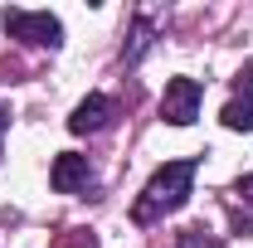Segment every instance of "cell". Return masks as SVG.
Instances as JSON below:
<instances>
[{"label": "cell", "instance_id": "6da1fadb", "mask_svg": "<svg viewBox=\"0 0 253 248\" xmlns=\"http://www.w3.org/2000/svg\"><path fill=\"white\" fill-rule=\"evenodd\" d=\"M190 185H195V161H166L156 175L146 180L131 219H136V224H156V219L175 214V209L190 200Z\"/></svg>", "mask_w": 253, "mask_h": 248}, {"label": "cell", "instance_id": "7a4b0ae2", "mask_svg": "<svg viewBox=\"0 0 253 248\" xmlns=\"http://www.w3.org/2000/svg\"><path fill=\"white\" fill-rule=\"evenodd\" d=\"M5 30H10V39H25V44H39V49L63 44V25L49 10H5Z\"/></svg>", "mask_w": 253, "mask_h": 248}, {"label": "cell", "instance_id": "3957f363", "mask_svg": "<svg viewBox=\"0 0 253 248\" xmlns=\"http://www.w3.org/2000/svg\"><path fill=\"white\" fill-rule=\"evenodd\" d=\"M161 117L170 126H190L200 117V83L195 78H170L166 83V97H161Z\"/></svg>", "mask_w": 253, "mask_h": 248}, {"label": "cell", "instance_id": "277c9868", "mask_svg": "<svg viewBox=\"0 0 253 248\" xmlns=\"http://www.w3.org/2000/svg\"><path fill=\"white\" fill-rule=\"evenodd\" d=\"M112 97H102V93H93V97H83L78 107H73V117H68V131H78V136H88V131H102V126L112 122Z\"/></svg>", "mask_w": 253, "mask_h": 248}, {"label": "cell", "instance_id": "5b68a950", "mask_svg": "<svg viewBox=\"0 0 253 248\" xmlns=\"http://www.w3.org/2000/svg\"><path fill=\"white\" fill-rule=\"evenodd\" d=\"M49 180H54V190H59V195H73V190H83L88 180H93V170H88V156L63 151L59 161H54V170H49Z\"/></svg>", "mask_w": 253, "mask_h": 248}, {"label": "cell", "instance_id": "8992f818", "mask_svg": "<svg viewBox=\"0 0 253 248\" xmlns=\"http://www.w3.org/2000/svg\"><path fill=\"white\" fill-rule=\"evenodd\" d=\"M224 126H229V131H253V88L224 107Z\"/></svg>", "mask_w": 253, "mask_h": 248}, {"label": "cell", "instance_id": "52a82bcc", "mask_svg": "<svg viewBox=\"0 0 253 248\" xmlns=\"http://www.w3.org/2000/svg\"><path fill=\"white\" fill-rule=\"evenodd\" d=\"M180 248H219V244H214L205 229H185V234H180Z\"/></svg>", "mask_w": 253, "mask_h": 248}, {"label": "cell", "instance_id": "ba28073f", "mask_svg": "<svg viewBox=\"0 0 253 248\" xmlns=\"http://www.w3.org/2000/svg\"><path fill=\"white\" fill-rule=\"evenodd\" d=\"M59 248H97V239H93V234H83V229H73V234H68Z\"/></svg>", "mask_w": 253, "mask_h": 248}, {"label": "cell", "instance_id": "9c48e42d", "mask_svg": "<svg viewBox=\"0 0 253 248\" xmlns=\"http://www.w3.org/2000/svg\"><path fill=\"white\" fill-rule=\"evenodd\" d=\"M239 195H244V200L253 205V175H244V180H239Z\"/></svg>", "mask_w": 253, "mask_h": 248}, {"label": "cell", "instance_id": "30bf717a", "mask_svg": "<svg viewBox=\"0 0 253 248\" xmlns=\"http://www.w3.org/2000/svg\"><path fill=\"white\" fill-rule=\"evenodd\" d=\"M5 131H10V112L0 107V136H5Z\"/></svg>", "mask_w": 253, "mask_h": 248}]
</instances>
